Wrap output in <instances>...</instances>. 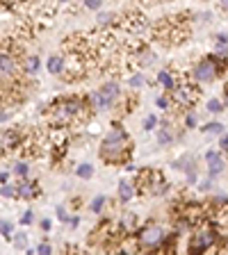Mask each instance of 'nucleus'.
Segmentation results:
<instances>
[{
    "label": "nucleus",
    "instance_id": "nucleus-39",
    "mask_svg": "<svg viewBox=\"0 0 228 255\" xmlns=\"http://www.w3.org/2000/svg\"><path fill=\"white\" fill-rule=\"evenodd\" d=\"M199 189H201V191H210V189H213V180H201V182H199Z\"/></svg>",
    "mask_w": 228,
    "mask_h": 255
},
{
    "label": "nucleus",
    "instance_id": "nucleus-42",
    "mask_svg": "<svg viewBox=\"0 0 228 255\" xmlns=\"http://www.w3.org/2000/svg\"><path fill=\"white\" fill-rule=\"evenodd\" d=\"M7 180H9V171H0V187L7 185Z\"/></svg>",
    "mask_w": 228,
    "mask_h": 255
},
{
    "label": "nucleus",
    "instance_id": "nucleus-35",
    "mask_svg": "<svg viewBox=\"0 0 228 255\" xmlns=\"http://www.w3.org/2000/svg\"><path fill=\"white\" fill-rule=\"evenodd\" d=\"M85 7H87V9H94V11H101L103 9V2H101V0H87Z\"/></svg>",
    "mask_w": 228,
    "mask_h": 255
},
{
    "label": "nucleus",
    "instance_id": "nucleus-40",
    "mask_svg": "<svg viewBox=\"0 0 228 255\" xmlns=\"http://www.w3.org/2000/svg\"><path fill=\"white\" fill-rule=\"evenodd\" d=\"M66 226H69V228H78V226H80V217H69Z\"/></svg>",
    "mask_w": 228,
    "mask_h": 255
},
{
    "label": "nucleus",
    "instance_id": "nucleus-30",
    "mask_svg": "<svg viewBox=\"0 0 228 255\" xmlns=\"http://www.w3.org/2000/svg\"><path fill=\"white\" fill-rule=\"evenodd\" d=\"M11 233H14V226H11L9 221H0V235L9 239V237H11Z\"/></svg>",
    "mask_w": 228,
    "mask_h": 255
},
{
    "label": "nucleus",
    "instance_id": "nucleus-22",
    "mask_svg": "<svg viewBox=\"0 0 228 255\" xmlns=\"http://www.w3.org/2000/svg\"><path fill=\"white\" fill-rule=\"evenodd\" d=\"M174 166L176 169L187 171V173H194V157H192V155H183L181 159H176L174 162Z\"/></svg>",
    "mask_w": 228,
    "mask_h": 255
},
{
    "label": "nucleus",
    "instance_id": "nucleus-16",
    "mask_svg": "<svg viewBox=\"0 0 228 255\" xmlns=\"http://www.w3.org/2000/svg\"><path fill=\"white\" fill-rule=\"evenodd\" d=\"M46 69L50 75H64V69H66V62H64V55H50L46 62Z\"/></svg>",
    "mask_w": 228,
    "mask_h": 255
},
{
    "label": "nucleus",
    "instance_id": "nucleus-27",
    "mask_svg": "<svg viewBox=\"0 0 228 255\" xmlns=\"http://www.w3.org/2000/svg\"><path fill=\"white\" fill-rule=\"evenodd\" d=\"M183 126L185 128H197L199 126V117H197V112H185V119H183Z\"/></svg>",
    "mask_w": 228,
    "mask_h": 255
},
{
    "label": "nucleus",
    "instance_id": "nucleus-47",
    "mask_svg": "<svg viewBox=\"0 0 228 255\" xmlns=\"http://www.w3.org/2000/svg\"><path fill=\"white\" fill-rule=\"evenodd\" d=\"M135 255H149V253H135Z\"/></svg>",
    "mask_w": 228,
    "mask_h": 255
},
{
    "label": "nucleus",
    "instance_id": "nucleus-41",
    "mask_svg": "<svg viewBox=\"0 0 228 255\" xmlns=\"http://www.w3.org/2000/svg\"><path fill=\"white\" fill-rule=\"evenodd\" d=\"M57 219H59V221H69V217H66V210H64L62 205L57 207Z\"/></svg>",
    "mask_w": 228,
    "mask_h": 255
},
{
    "label": "nucleus",
    "instance_id": "nucleus-45",
    "mask_svg": "<svg viewBox=\"0 0 228 255\" xmlns=\"http://www.w3.org/2000/svg\"><path fill=\"white\" fill-rule=\"evenodd\" d=\"M219 9H222V11H228V0H226V2H222V5H219Z\"/></svg>",
    "mask_w": 228,
    "mask_h": 255
},
{
    "label": "nucleus",
    "instance_id": "nucleus-7",
    "mask_svg": "<svg viewBox=\"0 0 228 255\" xmlns=\"http://www.w3.org/2000/svg\"><path fill=\"white\" fill-rule=\"evenodd\" d=\"M171 101H174L176 107L190 110V107L197 105V101H199V85L192 82L190 75H178L176 89L171 91Z\"/></svg>",
    "mask_w": 228,
    "mask_h": 255
},
{
    "label": "nucleus",
    "instance_id": "nucleus-25",
    "mask_svg": "<svg viewBox=\"0 0 228 255\" xmlns=\"http://www.w3.org/2000/svg\"><path fill=\"white\" fill-rule=\"evenodd\" d=\"M105 203H107V198L101 194V196H96L94 201L89 203V210H91V212H94V214H101L103 210H105Z\"/></svg>",
    "mask_w": 228,
    "mask_h": 255
},
{
    "label": "nucleus",
    "instance_id": "nucleus-38",
    "mask_svg": "<svg viewBox=\"0 0 228 255\" xmlns=\"http://www.w3.org/2000/svg\"><path fill=\"white\" fill-rule=\"evenodd\" d=\"M215 39H217L219 46H226V48H228V34H226V32H219V34H217Z\"/></svg>",
    "mask_w": 228,
    "mask_h": 255
},
{
    "label": "nucleus",
    "instance_id": "nucleus-44",
    "mask_svg": "<svg viewBox=\"0 0 228 255\" xmlns=\"http://www.w3.org/2000/svg\"><path fill=\"white\" fill-rule=\"evenodd\" d=\"M9 117H11V112L2 107V110H0V121H7V119H9Z\"/></svg>",
    "mask_w": 228,
    "mask_h": 255
},
{
    "label": "nucleus",
    "instance_id": "nucleus-31",
    "mask_svg": "<svg viewBox=\"0 0 228 255\" xmlns=\"http://www.w3.org/2000/svg\"><path fill=\"white\" fill-rule=\"evenodd\" d=\"M144 130H155V126H158V117H155V114H149V117L144 119Z\"/></svg>",
    "mask_w": 228,
    "mask_h": 255
},
{
    "label": "nucleus",
    "instance_id": "nucleus-37",
    "mask_svg": "<svg viewBox=\"0 0 228 255\" xmlns=\"http://www.w3.org/2000/svg\"><path fill=\"white\" fill-rule=\"evenodd\" d=\"M32 219H34V214H32V210H27V212L21 217V221H18V223H21V226H30Z\"/></svg>",
    "mask_w": 228,
    "mask_h": 255
},
{
    "label": "nucleus",
    "instance_id": "nucleus-1",
    "mask_svg": "<svg viewBox=\"0 0 228 255\" xmlns=\"http://www.w3.org/2000/svg\"><path fill=\"white\" fill-rule=\"evenodd\" d=\"M89 103L82 98H57L46 107V119L53 126V130H66L75 128L89 119Z\"/></svg>",
    "mask_w": 228,
    "mask_h": 255
},
{
    "label": "nucleus",
    "instance_id": "nucleus-24",
    "mask_svg": "<svg viewBox=\"0 0 228 255\" xmlns=\"http://www.w3.org/2000/svg\"><path fill=\"white\" fill-rule=\"evenodd\" d=\"M14 175L18 178V180H27V173H30V166L25 164V162H16L14 164Z\"/></svg>",
    "mask_w": 228,
    "mask_h": 255
},
{
    "label": "nucleus",
    "instance_id": "nucleus-46",
    "mask_svg": "<svg viewBox=\"0 0 228 255\" xmlns=\"http://www.w3.org/2000/svg\"><path fill=\"white\" fill-rule=\"evenodd\" d=\"M224 110H228V96H226V101H224Z\"/></svg>",
    "mask_w": 228,
    "mask_h": 255
},
{
    "label": "nucleus",
    "instance_id": "nucleus-11",
    "mask_svg": "<svg viewBox=\"0 0 228 255\" xmlns=\"http://www.w3.org/2000/svg\"><path fill=\"white\" fill-rule=\"evenodd\" d=\"M37 196H39V187L34 180H18L16 182V198L30 201V198H37Z\"/></svg>",
    "mask_w": 228,
    "mask_h": 255
},
{
    "label": "nucleus",
    "instance_id": "nucleus-26",
    "mask_svg": "<svg viewBox=\"0 0 228 255\" xmlns=\"http://www.w3.org/2000/svg\"><path fill=\"white\" fill-rule=\"evenodd\" d=\"M206 110L210 112V114H219V112H224V101H219V98H210V101L206 103Z\"/></svg>",
    "mask_w": 228,
    "mask_h": 255
},
{
    "label": "nucleus",
    "instance_id": "nucleus-18",
    "mask_svg": "<svg viewBox=\"0 0 228 255\" xmlns=\"http://www.w3.org/2000/svg\"><path fill=\"white\" fill-rule=\"evenodd\" d=\"M174 128H171L169 121H162V126H160L158 130V143L160 146H169V143H174Z\"/></svg>",
    "mask_w": 228,
    "mask_h": 255
},
{
    "label": "nucleus",
    "instance_id": "nucleus-36",
    "mask_svg": "<svg viewBox=\"0 0 228 255\" xmlns=\"http://www.w3.org/2000/svg\"><path fill=\"white\" fill-rule=\"evenodd\" d=\"M219 153H228V132L219 137Z\"/></svg>",
    "mask_w": 228,
    "mask_h": 255
},
{
    "label": "nucleus",
    "instance_id": "nucleus-32",
    "mask_svg": "<svg viewBox=\"0 0 228 255\" xmlns=\"http://www.w3.org/2000/svg\"><path fill=\"white\" fill-rule=\"evenodd\" d=\"M0 196L14 198V196H16V187H14V185H2V187H0Z\"/></svg>",
    "mask_w": 228,
    "mask_h": 255
},
{
    "label": "nucleus",
    "instance_id": "nucleus-14",
    "mask_svg": "<svg viewBox=\"0 0 228 255\" xmlns=\"http://www.w3.org/2000/svg\"><path fill=\"white\" fill-rule=\"evenodd\" d=\"M213 228L217 230V235H224V237L228 239V203L219 207L217 219L213 221Z\"/></svg>",
    "mask_w": 228,
    "mask_h": 255
},
{
    "label": "nucleus",
    "instance_id": "nucleus-3",
    "mask_svg": "<svg viewBox=\"0 0 228 255\" xmlns=\"http://www.w3.org/2000/svg\"><path fill=\"white\" fill-rule=\"evenodd\" d=\"M153 37L167 46H176V43L187 41L190 27H187V21H176V16H171V18H162L153 27Z\"/></svg>",
    "mask_w": 228,
    "mask_h": 255
},
{
    "label": "nucleus",
    "instance_id": "nucleus-9",
    "mask_svg": "<svg viewBox=\"0 0 228 255\" xmlns=\"http://www.w3.org/2000/svg\"><path fill=\"white\" fill-rule=\"evenodd\" d=\"M206 162H208V173H210V180L217 178L224 169H226V159L219 150H208L206 153Z\"/></svg>",
    "mask_w": 228,
    "mask_h": 255
},
{
    "label": "nucleus",
    "instance_id": "nucleus-23",
    "mask_svg": "<svg viewBox=\"0 0 228 255\" xmlns=\"http://www.w3.org/2000/svg\"><path fill=\"white\" fill-rule=\"evenodd\" d=\"M75 173H78V178H82V180H89L91 175H94V166H91L89 162H82V164L75 169Z\"/></svg>",
    "mask_w": 228,
    "mask_h": 255
},
{
    "label": "nucleus",
    "instance_id": "nucleus-8",
    "mask_svg": "<svg viewBox=\"0 0 228 255\" xmlns=\"http://www.w3.org/2000/svg\"><path fill=\"white\" fill-rule=\"evenodd\" d=\"M21 143H23V134H21V130H18V128L2 130V132H0V155L21 150Z\"/></svg>",
    "mask_w": 228,
    "mask_h": 255
},
{
    "label": "nucleus",
    "instance_id": "nucleus-29",
    "mask_svg": "<svg viewBox=\"0 0 228 255\" xmlns=\"http://www.w3.org/2000/svg\"><path fill=\"white\" fill-rule=\"evenodd\" d=\"M144 75H139V73H133L130 78H128V87H133V89H139V87H144Z\"/></svg>",
    "mask_w": 228,
    "mask_h": 255
},
{
    "label": "nucleus",
    "instance_id": "nucleus-28",
    "mask_svg": "<svg viewBox=\"0 0 228 255\" xmlns=\"http://www.w3.org/2000/svg\"><path fill=\"white\" fill-rule=\"evenodd\" d=\"M14 246H16L18 251H27V235H25V233L14 235Z\"/></svg>",
    "mask_w": 228,
    "mask_h": 255
},
{
    "label": "nucleus",
    "instance_id": "nucleus-13",
    "mask_svg": "<svg viewBox=\"0 0 228 255\" xmlns=\"http://www.w3.org/2000/svg\"><path fill=\"white\" fill-rule=\"evenodd\" d=\"M167 189H169L167 178L160 173L158 169H153V173H151V189H149V194H153V196H162Z\"/></svg>",
    "mask_w": 228,
    "mask_h": 255
},
{
    "label": "nucleus",
    "instance_id": "nucleus-43",
    "mask_svg": "<svg viewBox=\"0 0 228 255\" xmlns=\"http://www.w3.org/2000/svg\"><path fill=\"white\" fill-rule=\"evenodd\" d=\"M50 228H53V223H50V219H43V221H41V230H43V233H48Z\"/></svg>",
    "mask_w": 228,
    "mask_h": 255
},
{
    "label": "nucleus",
    "instance_id": "nucleus-4",
    "mask_svg": "<svg viewBox=\"0 0 228 255\" xmlns=\"http://www.w3.org/2000/svg\"><path fill=\"white\" fill-rule=\"evenodd\" d=\"M167 242H169V230L162 223H146L137 233V246L142 249V253L162 249Z\"/></svg>",
    "mask_w": 228,
    "mask_h": 255
},
{
    "label": "nucleus",
    "instance_id": "nucleus-34",
    "mask_svg": "<svg viewBox=\"0 0 228 255\" xmlns=\"http://www.w3.org/2000/svg\"><path fill=\"white\" fill-rule=\"evenodd\" d=\"M155 105H158L160 110H169L171 101H169V98H165V96H158V98H155Z\"/></svg>",
    "mask_w": 228,
    "mask_h": 255
},
{
    "label": "nucleus",
    "instance_id": "nucleus-21",
    "mask_svg": "<svg viewBox=\"0 0 228 255\" xmlns=\"http://www.w3.org/2000/svg\"><path fill=\"white\" fill-rule=\"evenodd\" d=\"M201 132L219 134V137H222V134L226 132V128H224V123H219V121H210V123H206V126H201Z\"/></svg>",
    "mask_w": 228,
    "mask_h": 255
},
{
    "label": "nucleus",
    "instance_id": "nucleus-17",
    "mask_svg": "<svg viewBox=\"0 0 228 255\" xmlns=\"http://www.w3.org/2000/svg\"><path fill=\"white\" fill-rule=\"evenodd\" d=\"M135 196H137V191H135L133 180H126V178H123V180L119 182V201H121V203H130Z\"/></svg>",
    "mask_w": 228,
    "mask_h": 255
},
{
    "label": "nucleus",
    "instance_id": "nucleus-33",
    "mask_svg": "<svg viewBox=\"0 0 228 255\" xmlns=\"http://www.w3.org/2000/svg\"><path fill=\"white\" fill-rule=\"evenodd\" d=\"M37 255H53V249H50V244H48V242H41V244L37 246Z\"/></svg>",
    "mask_w": 228,
    "mask_h": 255
},
{
    "label": "nucleus",
    "instance_id": "nucleus-12",
    "mask_svg": "<svg viewBox=\"0 0 228 255\" xmlns=\"http://www.w3.org/2000/svg\"><path fill=\"white\" fill-rule=\"evenodd\" d=\"M39 69H41V59H39L37 55H25V57L21 59V73L25 75V78H34V75L39 73Z\"/></svg>",
    "mask_w": 228,
    "mask_h": 255
},
{
    "label": "nucleus",
    "instance_id": "nucleus-5",
    "mask_svg": "<svg viewBox=\"0 0 228 255\" xmlns=\"http://www.w3.org/2000/svg\"><path fill=\"white\" fill-rule=\"evenodd\" d=\"M219 242L217 230L213 228V223H201L190 237V246H187V255H206Z\"/></svg>",
    "mask_w": 228,
    "mask_h": 255
},
{
    "label": "nucleus",
    "instance_id": "nucleus-15",
    "mask_svg": "<svg viewBox=\"0 0 228 255\" xmlns=\"http://www.w3.org/2000/svg\"><path fill=\"white\" fill-rule=\"evenodd\" d=\"M176 82H178V75L174 73V69H162L158 73V85L165 87L167 91H174L176 89Z\"/></svg>",
    "mask_w": 228,
    "mask_h": 255
},
{
    "label": "nucleus",
    "instance_id": "nucleus-19",
    "mask_svg": "<svg viewBox=\"0 0 228 255\" xmlns=\"http://www.w3.org/2000/svg\"><path fill=\"white\" fill-rule=\"evenodd\" d=\"M119 226H121V230H123V233H128V235L139 233V221H137V217H135L133 212L123 214L121 221H119Z\"/></svg>",
    "mask_w": 228,
    "mask_h": 255
},
{
    "label": "nucleus",
    "instance_id": "nucleus-2",
    "mask_svg": "<svg viewBox=\"0 0 228 255\" xmlns=\"http://www.w3.org/2000/svg\"><path fill=\"white\" fill-rule=\"evenodd\" d=\"M130 150H133V139L119 123L101 141V157L105 162H110V164H119V162L126 164V157L130 155Z\"/></svg>",
    "mask_w": 228,
    "mask_h": 255
},
{
    "label": "nucleus",
    "instance_id": "nucleus-10",
    "mask_svg": "<svg viewBox=\"0 0 228 255\" xmlns=\"http://www.w3.org/2000/svg\"><path fill=\"white\" fill-rule=\"evenodd\" d=\"M98 94L105 98L110 105H114L117 101H121V85H119L117 80H107V82H103V87L98 89Z\"/></svg>",
    "mask_w": 228,
    "mask_h": 255
},
{
    "label": "nucleus",
    "instance_id": "nucleus-6",
    "mask_svg": "<svg viewBox=\"0 0 228 255\" xmlns=\"http://www.w3.org/2000/svg\"><path fill=\"white\" fill-rule=\"evenodd\" d=\"M222 71H224L222 57H217V55H208V57H203L201 62H197L194 66H192L190 80L192 82H197V85H208V82L217 80V75H222Z\"/></svg>",
    "mask_w": 228,
    "mask_h": 255
},
{
    "label": "nucleus",
    "instance_id": "nucleus-20",
    "mask_svg": "<svg viewBox=\"0 0 228 255\" xmlns=\"http://www.w3.org/2000/svg\"><path fill=\"white\" fill-rule=\"evenodd\" d=\"M87 103H89V107L91 110H98V112H107L110 110V103L105 101V98H103L101 94H98V91H91L89 96H87Z\"/></svg>",
    "mask_w": 228,
    "mask_h": 255
}]
</instances>
